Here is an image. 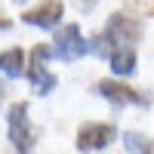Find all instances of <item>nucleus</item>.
I'll return each mask as SVG.
<instances>
[{
  "mask_svg": "<svg viewBox=\"0 0 154 154\" xmlns=\"http://www.w3.org/2000/svg\"><path fill=\"white\" fill-rule=\"evenodd\" d=\"M6 123H9V142H12V148L22 151V154H28L34 148V142H37V133L28 126V105H25V102H16V105L9 108V114H6Z\"/></svg>",
  "mask_w": 154,
  "mask_h": 154,
  "instance_id": "nucleus-1",
  "label": "nucleus"
},
{
  "mask_svg": "<svg viewBox=\"0 0 154 154\" xmlns=\"http://www.w3.org/2000/svg\"><path fill=\"white\" fill-rule=\"evenodd\" d=\"M89 53V40H83V34L77 25H68L56 34V46H53V56L62 59V62H74Z\"/></svg>",
  "mask_w": 154,
  "mask_h": 154,
  "instance_id": "nucleus-2",
  "label": "nucleus"
},
{
  "mask_svg": "<svg viewBox=\"0 0 154 154\" xmlns=\"http://www.w3.org/2000/svg\"><path fill=\"white\" fill-rule=\"evenodd\" d=\"M105 37L111 40V46H133L139 43V37H142V25L130 16H120V12H114L108 19V28H105Z\"/></svg>",
  "mask_w": 154,
  "mask_h": 154,
  "instance_id": "nucleus-3",
  "label": "nucleus"
},
{
  "mask_svg": "<svg viewBox=\"0 0 154 154\" xmlns=\"http://www.w3.org/2000/svg\"><path fill=\"white\" fill-rule=\"evenodd\" d=\"M114 139H117V130L111 123H83L77 133V151H102Z\"/></svg>",
  "mask_w": 154,
  "mask_h": 154,
  "instance_id": "nucleus-4",
  "label": "nucleus"
},
{
  "mask_svg": "<svg viewBox=\"0 0 154 154\" xmlns=\"http://www.w3.org/2000/svg\"><path fill=\"white\" fill-rule=\"evenodd\" d=\"M96 93H99L102 99L114 102V105H142V108L151 105V99H148L145 93H136V89L123 86V83H117V80H99V83H96Z\"/></svg>",
  "mask_w": 154,
  "mask_h": 154,
  "instance_id": "nucleus-5",
  "label": "nucleus"
},
{
  "mask_svg": "<svg viewBox=\"0 0 154 154\" xmlns=\"http://www.w3.org/2000/svg\"><path fill=\"white\" fill-rule=\"evenodd\" d=\"M53 56V49H46V46H34V53H31V68H28V80L40 89V93H49V89L56 86V77L46 71V59Z\"/></svg>",
  "mask_w": 154,
  "mask_h": 154,
  "instance_id": "nucleus-6",
  "label": "nucleus"
},
{
  "mask_svg": "<svg viewBox=\"0 0 154 154\" xmlns=\"http://www.w3.org/2000/svg\"><path fill=\"white\" fill-rule=\"evenodd\" d=\"M62 12H65V6L59 3V0H46V3H40L37 9H28L22 16L25 25H34V28H56Z\"/></svg>",
  "mask_w": 154,
  "mask_h": 154,
  "instance_id": "nucleus-7",
  "label": "nucleus"
},
{
  "mask_svg": "<svg viewBox=\"0 0 154 154\" xmlns=\"http://www.w3.org/2000/svg\"><path fill=\"white\" fill-rule=\"evenodd\" d=\"M108 62H111V68L114 74H133L136 71V49L133 46H114L111 53H108Z\"/></svg>",
  "mask_w": 154,
  "mask_h": 154,
  "instance_id": "nucleus-8",
  "label": "nucleus"
},
{
  "mask_svg": "<svg viewBox=\"0 0 154 154\" xmlns=\"http://www.w3.org/2000/svg\"><path fill=\"white\" fill-rule=\"evenodd\" d=\"M0 71L6 77H19L25 71V53L16 46V49H3L0 53Z\"/></svg>",
  "mask_w": 154,
  "mask_h": 154,
  "instance_id": "nucleus-9",
  "label": "nucleus"
},
{
  "mask_svg": "<svg viewBox=\"0 0 154 154\" xmlns=\"http://www.w3.org/2000/svg\"><path fill=\"white\" fill-rule=\"evenodd\" d=\"M123 148L133 151V154H139V151H142V154H151V142H148L145 136H139V133H126V136H123Z\"/></svg>",
  "mask_w": 154,
  "mask_h": 154,
  "instance_id": "nucleus-10",
  "label": "nucleus"
},
{
  "mask_svg": "<svg viewBox=\"0 0 154 154\" xmlns=\"http://www.w3.org/2000/svg\"><path fill=\"white\" fill-rule=\"evenodd\" d=\"M3 93H6V86H3V80H0V99H3Z\"/></svg>",
  "mask_w": 154,
  "mask_h": 154,
  "instance_id": "nucleus-11",
  "label": "nucleus"
},
{
  "mask_svg": "<svg viewBox=\"0 0 154 154\" xmlns=\"http://www.w3.org/2000/svg\"><path fill=\"white\" fill-rule=\"evenodd\" d=\"M16 3H25V0H16Z\"/></svg>",
  "mask_w": 154,
  "mask_h": 154,
  "instance_id": "nucleus-12",
  "label": "nucleus"
}]
</instances>
